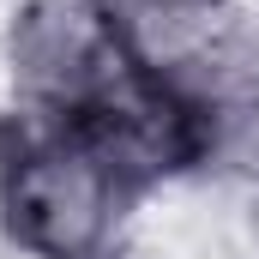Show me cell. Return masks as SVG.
Instances as JSON below:
<instances>
[{
  "label": "cell",
  "mask_w": 259,
  "mask_h": 259,
  "mask_svg": "<svg viewBox=\"0 0 259 259\" xmlns=\"http://www.w3.org/2000/svg\"><path fill=\"white\" fill-rule=\"evenodd\" d=\"M133 199L72 127L0 115V247L12 259H115Z\"/></svg>",
  "instance_id": "1"
},
{
  "label": "cell",
  "mask_w": 259,
  "mask_h": 259,
  "mask_svg": "<svg viewBox=\"0 0 259 259\" xmlns=\"http://www.w3.org/2000/svg\"><path fill=\"white\" fill-rule=\"evenodd\" d=\"M139 66L127 24L103 0H12L0 18V84L18 115L78 121Z\"/></svg>",
  "instance_id": "2"
},
{
  "label": "cell",
  "mask_w": 259,
  "mask_h": 259,
  "mask_svg": "<svg viewBox=\"0 0 259 259\" xmlns=\"http://www.w3.org/2000/svg\"><path fill=\"white\" fill-rule=\"evenodd\" d=\"M72 127L133 193L151 187H175L187 175H205V139H199V115L187 103V91L169 72L139 66L127 84H115L97 109H84Z\"/></svg>",
  "instance_id": "3"
},
{
  "label": "cell",
  "mask_w": 259,
  "mask_h": 259,
  "mask_svg": "<svg viewBox=\"0 0 259 259\" xmlns=\"http://www.w3.org/2000/svg\"><path fill=\"white\" fill-rule=\"evenodd\" d=\"M199 115V139H205V175L259 187V24L253 18H229V30L169 72Z\"/></svg>",
  "instance_id": "4"
},
{
  "label": "cell",
  "mask_w": 259,
  "mask_h": 259,
  "mask_svg": "<svg viewBox=\"0 0 259 259\" xmlns=\"http://www.w3.org/2000/svg\"><path fill=\"white\" fill-rule=\"evenodd\" d=\"M103 6L127 24L133 49L151 72H181L235 18V0H103Z\"/></svg>",
  "instance_id": "5"
}]
</instances>
